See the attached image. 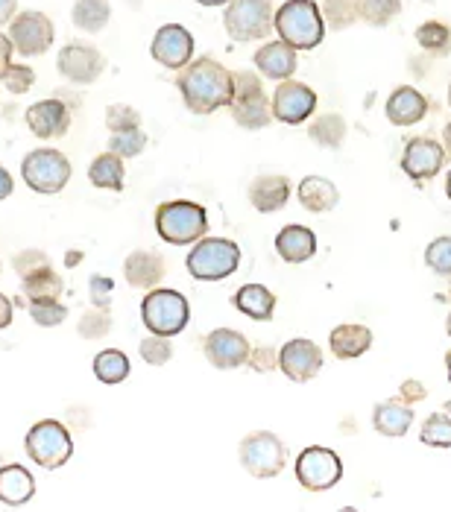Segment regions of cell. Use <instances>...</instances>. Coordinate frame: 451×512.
Segmentation results:
<instances>
[{
  "label": "cell",
  "mask_w": 451,
  "mask_h": 512,
  "mask_svg": "<svg viewBox=\"0 0 451 512\" xmlns=\"http://www.w3.org/2000/svg\"><path fill=\"white\" fill-rule=\"evenodd\" d=\"M144 147H147V135H144V129H141V126L126 129V132H112V135H109V150H112V153H118L121 158L141 156V153H144Z\"/></svg>",
  "instance_id": "cell-39"
},
{
  "label": "cell",
  "mask_w": 451,
  "mask_h": 512,
  "mask_svg": "<svg viewBox=\"0 0 451 512\" xmlns=\"http://www.w3.org/2000/svg\"><path fill=\"white\" fill-rule=\"evenodd\" d=\"M30 319L39 325V328H56L68 319V308L59 302V299H41V302H30L27 305Z\"/></svg>",
  "instance_id": "cell-40"
},
{
  "label": "cell",
  "mask_w": 451,
  "mask_h": 512,
  "mask_svg": "<svg viewBox=\"0 0 451 512\" xmlns=\"http://www.w3.org/2000/svg\"><path fill=\"white\" fill-rule=\"evenodd\" d=\"M276 252L287 264H305L317 252V235L305 226H285L276 235Z\"/></svg>",
  "instance_id": "cell-27"
},
{
  "label": "cell",
  "mask_w": 451,
  "mask_h": 512,
  "mask_svg": "<svg viewBox=\"0 0 451 512\" xmlns=\"http://www.w3.org/2000/svg\"><path fill=\"white\" fill-rule=\"evenodd\" d=\"M449 337H451V316H449Z\"/></svg>",
  "instance_id": "cell-60"
},
{
  "label": "cell",
  "mask_w": 451,
  "mask_h": 512,
  "mask_svg": "<svg viewBox=\"0 0 451 512\" xmlns=\"http://www.w3.org/2000/svg\"><path fill=\"white\" fill-rule=\"evenodd\" d=\"M229 112L241 129L258 132L267 129L273 123V103L264 94L261 77L249 74V71H235L232 74V103Z\"/></svg>",
  "instance_id": "cell-4"
},
{
  "label": "cell",
  "mask_w": 451,
  "mask_h": 512,
  "mask_svg": "<svg viewBox=\"0 0 451 512\" xmlns=\"http://www.w3.org/2000/svg\"><path fill=\"white\" fill-rule=\"evenodd\" d=\"M12 191H15V182H12V173L0 164V202L3 199L12 197Z\"/></svg>",
  "instance_id": "cell-51"
},
{
  "label": "cell",
  "mask_w": 451,
  "mask_h": 512,
  "mask_svg": "<svg viewBox=\"0 0 451 512\" xmlns=\"http://www.w3.org/2000/svg\"><path fill=\"white\" fill-rule=\"evenodd\" d=\"M21 176H24L30 191L53 197V194H62L65 185L71 182V161H68V156H62L59 150L39 147V150L24 156Z\"/></svg>",
  "instance_id": "cell-8"
},
{
  "label": "cell",
  "mask_w": 451,
  "mask_h": 512,
  "mask_svg": "<svg viewBox=\"0 0 451 512\" xmlns=\"http://www.w3.org/2000/svg\"><path fill=\"white\" fill-rule=\"evenodd\" d=\"M141 319L147 325L150 334H164V337H176L188 328L191 319V305L179 290L170 287H153L144 302H141Z\"/></svg>",
  "instance_id": "cell-6"
},
{
  "label": "cell",
  "mask_w": 451,
  "mask_h": 512,
  "mask_svg": "<svg viewBox=\"0 0 451 512\" xmlns=\"http://www.w3.org/2000/svg\"><path fill=\"white\" fill-rule=\"evenodd\" d=\"M71 21L82 33H100L112 21V3L109 0H77L71 9Z\"/></svg>",
  "instance_id": "cell-31"
},
{
  "label": "cell",
  "mask_w": 451,
  "mask_h": 512,
  "mask_svg": "<svg viewBox=\"0 0 451 512\" xmlns=\"http://www.w3.org/2000/svg\"><path fill=\"white\" fill-rule=\"evenodd\" d=\"M106 126H109V132L135 129V126H141V112L132 109V106H126V103H112L106 109Z\"/></svg>",
  "instance_id": "cell-46"
},
{
  "label": "cell",
  "mask_w": 451,
  "mask_h": 512,
  "mask_svg": "<svg viewBox=\"0 0 451 512\" xmlns=\"http://www.w3.org/2000/svg\"><path fill=\"white\" fill-rule=\"evenodd\" d=\"M12 53H15V44L9 39V33H0V77L12 68Z\"/></svg>",
  "instance_id": "cell-49"
},
{
  "label": "cell",
  "mask_w": 451,
  "mask_h": 512,
  "mask_svg": "<svg viewBox=\"0 0 451 512\" xmlns=\"http://www.w3.org/2000/svg\"><path fill=\"white\" fill-rule=\"evenodd\" d=\"M419 436H422V442L431 445V448H451V416H446V413L428 416Z\"/></svg>",
  "instance_id": "cell-41"
},
{
  "label": "cell",
  "mask_w": 451,
  "mask_h": 512,
  "mask_svg": "<svg viewBox=\"0 0 451 512\" xmlns=\"http://www.w3.org/2000/svg\"><path fill=\"white\" fill-rule=\"evenodd\" d=\"M443 147H446V153L451 156V123H446V132H443Z\"/></svg>",
  "instance_id": "cell-54"
},
{
  "label": "cell",
  "mask_w": 451,
  "mask_h": 512,
  "mask_svg": "<svg viewBox=\"0 0 451 512\" xmlns=\"http://www.w3.org/2000/svg\"><path fill=\"white\" fill-rule=\"evenodd\" d=\"M24 451L39 469L53 472V469H62L74 457V439L62 422L41 419L30 428V434L24 439Z\"/></svg>",
  "instance_id": "cell-7"
},
{
  "label": "cell",
  "mask_w": 451,
  "mask_h": 512,
  "mask_svg": "<svg viewBox=\"0 0 451 512\" xmlns=\"http://www.w3.org/2000/svg\"><path fill=\"white\" fill-rule=\"evenodd\" d=\"M21 287H24V299L30 305V302H41V299H59L65 284H62V276L53 267H47L36 276L21 278Z\"/></svg>",
  "instance_id": "cell-34"
},
{
  "label": "cell",
  "mask_w": 451,
  "mask_h": 512,
  "mask_svg": "<svg viewBox=\"0 0 451 512\" xmlns=\"http://www.w3.org/2000/svg\"><path fill=\"white\" fill-rule=\"evenodd\" d=\"M36 495V477L24 466L12 463L0 469V504L3 507H24Z\"/></svg>",
  "instance_id": "cell-23"
},
{
  "label": "cell",
  "mask_w": 451,
  "mask_h": 512,
  "mask_svg": "<svg viewBox=\"0 0 451 512\" xmlns=\"http://www.w3.org/2000/svg\"><path fill=\"white\" fill-rule=\"evenodd\" d=\"M185 267L197 281H223L241 267V246L226 237H200Z\"/></svg>",
  "instance_id": "cell-5"
},
{
  "label": "cell",
  "mask_w": 451,
  "mask_h": 512,
  "mask_svg": "<svg viewBox=\"0 0 451 512\" xmlns=\"http://www.w3.org/2000/svg\"><path fill=\"white\" fill-rule=\"evenodd\" d=\"M425 3H431V0H425Z\"/></svg>",
  "instance_id": "cell-61"
},
{
  "label": "cell",
  "mask_w": 451,
  "mask_h": 512,
  "mask_svg": "<svg viewBox=\"0 0 451 512\" xmlns=\"http://www.w3.org/2000/svg\"><path fill=\"white\" fill-rule=\"evenodd\" d=\"M425 387H422V384H419V381H405V384H402V393H399V398H402V401H408V404H413V401H422V398H425Z\"/></svg>",
  "instance_id": "cell-50"
},
{
  "label": "cell",
  "mask_w": 451,
  "mask_h": 512,
  "mask_svg": "<svg viewBox=\"0 0 451 512\" xmlns=\"http://www.w3.org/2000/svg\"><path fill=\"white\" fill-rule=\"evenodd\" d=\"M287 199H290V179L282 173H264V176L252 179V185H249V202L261 214L282 211Z\"/></svg>",
  "instance_id": "cell-21"
},
{
  "label": "cell",
  "mask_w": 451,
  "mask_h": 512,
  "mask_svg": "<svg viewBox=\"0 0 451 512\" xmlns=\"http://www.w3.org/2000/svg\"><path fill=\"white\" fill-rule=\"evenodd\" d=\"M238 460L244 466V472H249L258 480L276 477L285 469L287 463V448L285 442L270 431H255L241 439L238 445Z\"/></svg>",
  "instance_id": "cell-10"
},
{
  "label": "cell",
  "mask_w": 451,
  "mask_h": 512,
  "mask_svg": "<svg viewBox=\"0 0 451 512\" xmlns=\"http://www.w3.org/2000/svg\"><path fill=\"white\" fill-rule=\"evenodd\" d=\"M167 276V264L159 252H150V249H135L126 255L123 261V278L132 284V287H159Z\"/></svg>",
  "instance_id": "cell-20"
},
{
  "label": "cell",
  "mask_w": 451,
  "mask_h": 512,
  "mask_svg": "<svg viewBox=\"0 0 451 512\" xmlns=\"http://www.w3.org/2000/svg\"><path fill=\"white\" fill-rule=\"evenodd\" d=\"M200 6H226L229 0H197Z\"/></svg>",
  "instance_id": "cell-55"
},
{
  "label": "cell",
  "mask_w": 451,
  "mask_h": 512,
  "mask_svg": "<svg viewBox=\"0 0 451 512\" xmlns=\"http://www.w3.org/2000/svg\"><path fill=\"white\" fill-rule=\"evenodd\" d=\"M112 314L106 311V308H91V311H85L80 316V322H77V334H80L82 340H103L109 331H112Z\"/></svg>",
  "instance_id": "cell-38"
},
{
  "label": "cell",
  "mask_w": 451,
  "mask_h": 512,
  "mask_svg": "<svg viewBox=\"0 0 451 512\" xmlns=\"http://www.w3.org/2000/svg\"><path fill=\"white\" fill-rule=\"evenodd\" d=\"M296 197H299L305 211H311V214H328L337 205L340 194H337V185L331 179H326V176H308V179L299 182Z\"/></svg>",
  "instance_id": "cell-29"
},
{
  "label": "cell",
  "mask_w": 451,
  "mask_h": 512,
  "mask_svg": "<svg viewBox=\"0 0 451 512\" xmlns=\"http://www.w3.org/2000/svg\"><path fill=\"white\" fill-rule=\"evenodd\" d=\"M446 194H449L451 199V170H449V179H446Z\"/></svg>",
  "instance_id": "cell-57"
},
{
  "label": "cell",
  "mask_w": 451,
  "mask_h": 512,
  "mask_svg": "<svg viewBox=\"0 0 451 512\" xmlns=\"http://www.w3.org/2000/svg\"><path fill=\"white\" fill-rule=\"evenodd\" d=\"M425 264H428L437 276H451V237H437V240L425 249Z\"/></svg>",
  "instance_id": "cell-45"
},
{
  "label": "cell",
  "mask_w": 451,
  "mask_h": 512,
  "mask_svg": "<svg viewBox=\"0 0 451 512\" xmlns=\"http://www.w3.org/2000/svg\"><path fill=\"white\" fill-rule=\"evenodd\" d=\"M328 346L334 357L340 360H355V357L367 355L369 346H372V331L367 325H358V322H346V325H337L328 337Z\"/></svg>",
  "instance_id": "cell-25"
},
{
  "label": "cell",
  "mask_w": 451,
  "mask_h": 512,
  "mask_svg": "<svg viewBox=\"0 0 451 512\" xmlns=\"http://www.w3.org/2000/svg\"><path fill=\"white\" fill-rule=\"evenodd\" d=\"M9 39L21 56L33 59V56H44L53 47L56 27L39 9H24L9 21Z\"/></svg>",
  "instance_id": "cell-11"
},
{
  "label": "cell",
  "mask_w": 451,
  "mask_h": 512,
  "mask_svg": "<svg viewBox=\"0 0 451 512\" xmlns=\"http://www.w3.org/2000/svg\"><path fill=\"white\" fill-rule=\"evenodd\" d=\"M273 27L296 50H314L326 39V21L314 0H285L273 15Z\"/></svg>",
  "instance_id": "cell-2"
},
{
  "label": "cell",
  "mask_w": 451,
  "mask_h": 512,
  "mask_svg": "<svg viewBox=\"0 0 451 512\" xmlns=\"http://www.w3.org/2000/svg\"><path fill=\"white\" fill-rule=\"evenodd\" d=\"M425 115H428V100L416 88H410V85L396 88L390 94V100H387V120L396 123V126H413Z\"/></svg>",
  "instance_id": "cell-24"
},
{
  "label": "cell",
  "mask_w": 451,
  "mask_h": 512,
  "mask_svg": "<svg viewBox=\"0 0 451 512\" xmlns=\"http://www.w3.org/2000/svg\"><path fill=\"white\" fill-rule=\"evenodd\" d=\"M246 366L255 372H273V369H279V352L273 346H252Z\"/></svg>",
  "instance_id": "cell-48"
},
{
  "label": "cell",
  "mask_w": 451,
  "mask_h": 512,
  "mask_svg": "<svg viewBox=\"0 0 451 512\" xmlns=\"http://www.w3.org/2000/svg\"><path fill=\"white\" fill-rule=\"evenodd\" d=\"M0 82H3V88H6L9 94L21 97V94H27V91L36 85V71H33L30 65H15V62H12V68L0 77Z\"/></svg>",
  "instance_id": "cell-44"
},
{
  "label": "cell",
  "mask_w": 451,
  "mask_h": 512,
  "mask_svg": "<svg viewBox=\"0 0 451 512\" xmlns=\"http://www.w3.org/2000/svg\"><path fill=\"white\" fill-rule=\"evenodd\" d=\"M416 44L431 56H449L451 53V24L446 21H425L416 30Z\"/></svg>",
  "instance_id": "cell-35"
},
{
  "label": "cell",
  "mask_w": 451,
  "mask_h": 512,
  "mask_svg": "<svg viewBox=\"0 0 451 512\" xmlns=\"http://www.w3.org/2000/svg\"><path fill=\"white\" fill-rule=\"evenodd\" d=\"M27 126L39 141H53V138H65L71 129V109L68 103H62L59 97L53 100H39L27 109Z\"/></svg>",
  "instance_id": "cell-19"
},
{
  "label": "cell",
  "mask_w": 451,
  "mask_h": 512,
  "mask_svg": "<svg viewBox=\"0 0 451 512\" xmlns=\"http://www.w3.org/2000/svg\"><path fill=\"white\" fill-rule=\"evenodd\" d=\"M308 138L323 150H337L346 138V120H343V115L326 112L308 126Z\"/></svg>",
  "instance_id": "cell-32"
},
{
  "label": "cell",
  "mask_w": 451,
  "mask_h": 512,
  "mask_svg": "<svg viewBox=\"0 0 451 512\" xmlns=\"http://www.w3.org/2000/svg\"><path fill=\"white\" fill-rule=\"evenodd\" d=\"M156 232L170 246L197 243L208 232V214L191 199H173L156 208Z\"/></svg>",
  "instance_id": "cell-3"
},
{
  "label": "cell",
  "mask_w": 451,
  "mask_h": 512,
  "mask_svg": "<svg viewBox=\"0 0 451 512\" xmlns=\"http://www.w3.org/2000/svg\"><path fill=\"white\" fill-rule=\"evenodd\" d=\"M94 375L100 384L106 387H115V384H123L129 378V357L123 355L121 349H106L100 355L94 357Z\"/></svg>",
  "instance_id": "cell-33"
},
{
  "label": "cell",
  "mask_w": 451,
  "mask_h": 512,
  "mask_svg": "<svg viewBox=\"0 0 451 512\" xmlns=\"http://www.w3.org/2000/svg\"><path fill=\"white\" fill-rule=\"evenodd\" d=\"M355 3H358V18L367 21L369 27H387L402 12V0H355Z\"/></svg>",
  "instance_id": "cell-36"
},
{
  "label": "cell",
  "mask_w": 451,
  "mask_h": 512,
  "mask_svg": "<svg viewBox=\"0 0 451 512\" xmlns=\"http://www.w3.org/2000/svg\"><path fill=\"white\" fill-rule=\"evenodd\" d=\"M296 65H299V59H296V47H290L287 41H267L264 47H258V53H255V68H258V74L267 79H290L296 74Z\"/></svg>",
  "instance_id": "cell-22"
},
{
  "label": "cell",
  "mask_w": 451,
  "mask_h": 512,
  "mask_svg": "<svg viewBox=\"0 0 451 512\" xmlns=\"http://www.w3.org/2000/svg\"><path fill=\"white\" fill-rule=\"evenodd\" d=\"M449 106H451V85H449Z\"/></svg>",
  "instance_id": "cell-59"
},
{
  "label": "cell",
  "mask_w": 451,
  "mask_h": 512,
  "mask_svg": "<svg viewBox=\"0 0 451 512\" xmlns=\"http://www.w3.org/2000/svg\"><path fill=\"white\" fill-rule=\"evenodd\" d=\"M123 176H126L123 158L118 153H112V150L100 153L88 167V182L94 188H100V191H115V194L123 191Z\"/></svg>",
  "instance_id": "cell-30"
},
{
  "label": "cell",
  "mask_w": 451,
  "mask_h": 512,
  "mask_svg": "<svg viewBox=\"0 0 451 512\" xmlns=\"http://www.w3.org/2000/svg\"><path fill=\"white\" fill-rule=\"evenodd\" d=\"M279 369L285 372L290 381L305 384L311 381L320 369H323V352L314 340H290L279 349Z\"/></svg>",
  "instance_id": "cell-17"
},
{
  "label": "cell",
  "mask_w": 451,
  "mask_h": 512,
  "mask_svg": "<svg viewBox=\"0 0 451 512\" xmlns=\"http://www.w3.org/2000/svg\"><path fill=\"white\" fill-rule=\"evenodd\" d=\"M443 161H446V147L437 144L434 138H413L405 147V156H402V170L408 173L413 182H428L434 179L440 170H443Z\"/></svg>",
  "instance_id": "cell-18"
},
{
  "label": "cell",
  "mask_w": 451,
  "mask_h": 512,
  "mask_svg": "<svg viewBox=\"0 0 451 512\" xmlns=\"http://www.w3.org/2000/svg\"><path fill=\"white\" fill-rule=\"evenodd\" d=\"M9 325H12V302H9V296L0 293V331Z\"/></svg>",
  "instance_id": "cell-53"
},
{
  "label": "cell",
  "mask_w": 451,
  "mask_h": 512,
  "mask_svg": "<svg viewBox=\"0 0 451 512\" xmlns=\"http://www.w3.org/2000/svg\"><path fill=\"white\" fill-rule=\"evenodd\" d=\"M446 366H449V381H451V352L446 355Z\"/></svg>",
  "instance_id": "cell-58"
},
{
  "label": "cell",
  "mask_w": 451,
  "mask_h": 512,
  "mask_svg": "<svg viewBox=\"0 0 451 512\" xmlns=\"http://www.w3.org/2000/svg\"><path fill=\"white\" fill-rule=\"evenodd\" d=\"M273 3L270 0H229L223 27L232 41H261L267 39L273 27Z\"/></svg>",
  "instance_id": "cell-9"
},
{
  "label": "cell",
  "mask_w": 451,
  "mask_h": 512,
  "mask_svg": "<svg viewBox=\"0 0 451 512\" xmlns=\"http://www.w3.org/2000/svg\"><path fill=\"white\" fill-rule=\"evenodd\" d=\"M273 118L287 126H296V123H305L317 112V94L314 88H308L305 82H296V79H282L279 88L273 91Z\"/></svg>",
  "instance_id": "cell-14"
},
{
  "label": "cell",
  "mask_w": 451,
  "mask_h": 512,
  "mask_svg": "<svg viewBox=\"0 0 451 512\" xmlns=\"http://www.w3.org/2000/svg\"><path fill=\"white\" fill-rule=\"evenodd\" d=\"M176 88H179L188 112H194V115H214L217 109L232 103V71H226L211 56L191 59L179 71Z\"/></svg>",
  "instance_id": "cell-1"
},
{
  "label": "cell",
  "mask_w": 451,
  "mask_h": 512,
  "mask_svg": "<svg viewBox=\"0 0 451 512\" xmlns=\"http://www.w3.org/2000/svg\"><path fill=\"white\" fill-rule=\"evenodd\" d=\"M138 355L144 357L147 366H164V363H170V357H173V343H170V337H164V334H150V337L141 340Z\"/></svg>",
  "instance_id": "cell-42"
},
{
  "label": "cell",
  "mask_w": 451,
  "mask_h": 512,
  "mask_svg": "<svg viewBox=\"0 0 451 512\" xmlns=\"http://www.w3.org/2000/svg\"><path fill=\"white\" fill-rule=\"evenodd\" d=\"M413 425V407L402 398L381 401L372 410V428L384 436H405Z\"/></svg>",
  "instance_id": "cell-26"
},
{
  "label": "cell",
  "mask_w": 451,
  "mask_h": 512,
  "mask_svg": "<svg viewBox=\"0 0 451 512\" xmlns=\"http://www.w3.org/2000/svg\"><path fill=\"white\" fill-rule=\"evenodd\" d=\"M150 56L170 71H182L194 59V36L182 24H164L150 41Z\"/></svg>",
  "instance_id": "cell-15"
},
{
  "label": "cell",
  "mask_w": 451,
  "mask_h": 512,
  "mask_svg": "<svg viewBox=\"0 0 451 512\" xmlns=\"http://www.w3.org/2000/svg\"><path fill=\"white\" fill-rule=\"evenodd\" d=\"M323 21L328 30H349L358 21V3L355 0H323Z\"/></svg>",
  "instance_id": "cell-37"
},
{
  "label": "cell",
  "mask_w": 451,
  "mask_h": 512,
  "mask_svg": "<svg viewBox=\"0 0 451 512\" xmlns=\"http://www.w3.org/2000/svg\"><path fill=\"white\" fill-rule=\"evenodd\" d=\"M235 308L241 311L249 319H255V322H270L273 314H276V296H273V290L270 287H264V284H244L238 293H235Z\"/></svg>",
  "instance_id": "cell-28"
},
{
  "label": "cell",
  "mask_w": 451,
  "mask_h": 512,
  "mask_svg": "<svg viewBox=\"0 0 451 512\" xmlns=\"http://www.w3.org/2000/svg\"><path fill=\"white\" fill-rule=\"evenodd\" d=\"M249 340L235 328H217L203 340V352L217 369H238L249 360Z\"/></svg>",
  "instance_id": "cell-16"
},
{
  "label": "cell",
  "mask_w": 451,
  "mask_h": 512,
  "mask_svg": "<svg viewBox=\"0 0 451 512\" xmlns=\"http://www.w3.org/2000/svg\"><path fill=\"white\" fill-rule=\"evenodd\" d=\"M47 267H53V264H50V255L41 252V249H21V252L12 258V270L18 273V278L36 276V273L47 270Z\"/></svg>",
  "instance_id": "cell-43"
},
{
  "label": "cell",
  "mask_w": 451,
  "mask_h": 512,
  "mask_svg": "<svg viewBox=\"0 0 451 512\" xmlns=\"http://www.w3.org/2000/svg\"><path fill=\"white\" fill-rule=\"evenodd\" d=\"M112 296H115V281L109 276H91L88 278V299L94 308H106L112 305Z\"/></svg>",
  "instance_id": "cell-47"
},
{
  "label": "cell",
  "mask_w": 451,
  "mask_h": 512,
  "mask_svg": "<svg viewBox=\"0 0 451 512\" xmlns=\"http://www.w3.org/2000/svg\"><path fill=\"white\" fill-rule=\"evenodd\" d=\"M18 15V0H0V27H6Z\"/></svg>",
  "instance_id": "cell-52"
},
{
  "label": "cell",
  "mask_w": 451,
  "mask_h": 512,
  "mask_svg": "<svg viewBox=\"0 0 451 512\" xmlns=\"http://www.w3.org/2000/svg\"><path fill=\"white\" fill-rule=\"evenodd\" d=\"M340 477H343V463L331 448L311 445L296 457V480L308 492H328L331 486L340 483Z\"/></svg>",
  "instance_id": "cell-13"
},
{
  "label": "cell",
  "mask_w": 451,
  "mask_h": 512,
  "mask_svg": "<svg viewBox=\"0 0 451 512\" xmlns=\"http://www.w3.org/2000/svg\"><path fill=\"white\" fill-rule=\"evenodd\" d=\"M103 68H106V59L103 53L94 47V44H85V41H71L59 50L56 56V71L59 77L77 88L85 85H94L97 79L103 77Z\"/></svg>",
  "instance_id": "cell-12"
},
{
  "label": "cell",
  "mask_w": 451,
  "mask_h": 512,
  "mask_svg": "<svg viewBox=\"0 0 451 512\" xmlns=\"http://www.w3.org/2000/svg\"><path fill=\"white\" fill-rule=\"evenodd\" d=\"M77 261H80V252H71L68 255V267H77Z\"/></svg>",
  "instance_id": "cell-56"
}]
</instances>
